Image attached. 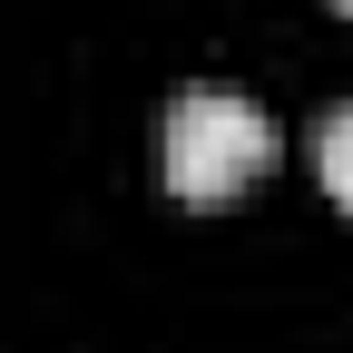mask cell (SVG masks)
<instances>
[{"label": "cell", "instance_id": "2", "mask_svg": "<svg viewBox=\"0 0 353 353\" xmlns=\"http://www.w3.org/2000/svg\"><path fill=\"white\" fill-rule=\"evenodd\" d=\"M314 167H324L334 206H353V108H324V128H314Z\"/></svg>", "mask_w": 353, "mask_h": 353}, {"label": "cell", "instance_id": "3", "mask_svg": "<svg viewBox=\"0 0 353 353\" xmlns=\"http://www.w3.org/2000/svg\"><path fill=\"white\" fill-rule=\"evenodd\" d=\"M343 10H353V0H343Z\"/></svg>", "mask_w": 353, "mask_h": 353}, {"label": "cell", "instance_id": "1", "mask_svg": "<svg viewBox=\"0 0 353 353\" xmlns=\"http://www.w3.org/2000/svg\"><path fill=\"white\" fill-rule=\"evenodd\" d=\"M265 167H275V118L245 88H176V108H167V187L187 206H216V196L255 187Z\"/></svg>", "mask_w": 353, "mask_h": 353}]
</instances>
